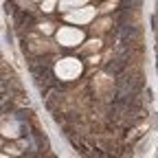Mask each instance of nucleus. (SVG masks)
<instances>
[{
	"label": "nucleus",
	"mask_w": 158,
	"mask_h": 158,
	"mask_svg": "<svg viewBox=\"0 0 158 158\" xmlns=\"http://www.w3.org/2000/svg\"><path fill=\"white\" fill-rule=\"evenodd\" d=\"M0 158H11V156H0Z\"/></svg>",
	"instance_id": "1"
}]
</instances>
